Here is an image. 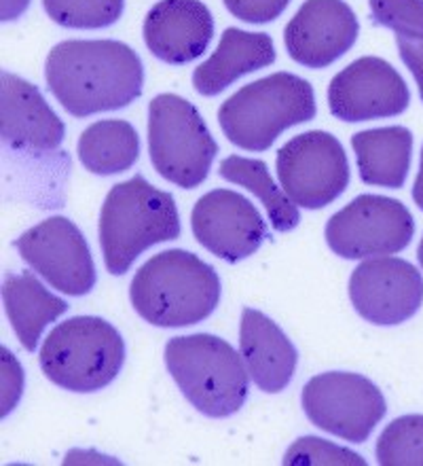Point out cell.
Instances as JSON below:
<instances>
[{
  "mask_svg": "<svg viewBox=\"0 0 423 466\" xmlns=\"http://www.w3.org/2000/svg\"><path fill=\"white\" fill-rule=\"evenodd\" d=\"M49 92L73 116L121 111L145 89L140 56L121 41H62L45 62Z\"/></svg>",
  "mask_w": 423,
  "mask_h": 466,
  "instance_id": "6da1fadb",
  "label": "cell"
},
{
  "mask_svg": "<svg viewBox=\"0 0 423 466\" xmlns=\"http://www.w3.org/2000/svg\"><path fill=\"white\" fill-rule=\"evenodd\" d=\"M220 278L212 265L182 248L161 250L136 271L129 299L153 327L180 329L204 322L220 301Z\"/></svg>",
  "mask_w": 423,
  "mask_h": 466,
  "instance_id": "7a4b0ae2",
  "label": "cell"
},
{
  "mask_svg": "<svg viewBox=\"0 0 423 466\" xmlns=\"http://www.w3.org/2000/svg\"><path fill=\"white\" fill-rule=\"evenodd\" d=\"M178 206L172 193L161 191L136 174L108 191L100 210V248L108 274L123 276L136 258L155 244L180 236Z\"/></svg>",
  "mask_w": 423,
  "mask_h": 466,
  "instance_id": "3957f363",
  "label": "cell"
},
{
  "mask_svg": "<svg viewBox=\"0 0 423 466\" xmlns=\"http://www.w3.org/2000/svg\"><path fill=\"white\" fill-rule=\"evenodd\" d=\"M166 367L178 390L207 418H231L248 400L250 373L242 352L210 333L172 338L166 344Z\"/></svg>",
  "mask_w": 423,
  "mask_h": 466,
  "instance_id": "277c9868",
  "label": "cell"
},
{
  "mask_svg": "<svg viewBox=\"0 0 423 466\" xmlns=\"http://www.w3.org/2000/svg\"><path fill=\"white\" fill-rule=\"evenodd\" d=\"M314 86L292 73H273L239 87L218 108V126L231 145L260 153L288 127L316 116Z\"/></svg>",
  "mask_w": 423,
  "mask_h": 466,
  "instance_id": "5b68a950",
  "label": "cell"
},
{
  "mask_svg": "<svg viewBox=\"0 0 423 466\" xmlns=\"http://www.w3.org/2000/svg\"><path fill=\"white\" fill-rule=\"evenodd\" d=\"M38 365L64 390L97 392L113 384L126 365V341L100 316H75L51 329Z\"/></svg>",
  "mask_w": 423,
  "mask_h": 466,
  "instance_id": "8992f818",
  "label": "cell"
},
{
  "mask_svg": "<svg viewBox=\"0 0 423 466\" xmlns=\"http://www.w3.org/2000/svg\"><path fill=\"white\" fill-rule=\"evenodd\" d=\"M148 155L161 178L180 189H195L210 174L218 142L193 102L159 94L148 105Z\"/></svg>",
  "mask_w": 423,
  "mask_h": 466,
  "instance_id": "52a82bcc",
  "label": "cell"
},
{
  "mask_svg": "<svg viewBox=\"0 0 423 466\" xmlns=\"http://www.w3.org/2000/svg\"><path fill=\"white\" fill-rule=\"evenodd\" d=\"M301 405L317 429L349 443H364L386 418L388 405L379 388L360 373L328 371L303 388Z\"/></svg>",
  "mask_w": 423,
  "mask_h": 466,
  "instance_id": "ba28073f",
  "label": "cell"
},
{
  "mask_svg": "<svg viewBox=\"0 0 423 466\" xmlns=\"http://www.w3.org/2000/svg\"><path fill=\"white\" fill-rule=\"evenodd\" d=\"M277 178L298 208L322 210L347 189L351 170L337 136L311 129L290 138L277 151Z\"/></svg>",
  "mask_w": 423,
  "mask_h": 466,
  "instance_id": "9c48e42d",
  "label": "cell"
},
{
  "mask_svg": "<svg viewBox=\"0 0 423 466\" xmlns=\"http://www.w3.org/2000/svg\"><path fill=\"white\" fill-rule=\"evenodd\" d=\"M413 236L411 210L398 199L373 193L351 199L324 228L328 248L347 261L396 255L411 244Z\"/></svg>",
  "mask_w": 423,
  "mask_h": 466,
  "instance_id": "30bf717a",
  "label": "cell"
},
{
  "mask_svg": "<svg viewBox=\"0 0 423 466\" xmlns=\"http://www.w3.org/2000/svg\"><path fill=\"white\" fill-rule=\"evenodd\" d=\"M13 246L51 289L70 297H85L94 290L97 282L94 255L83 231L70 218H45L24 231Z\"/></svg>",
  "mask_w": 423,
  "mask_h": 466,
  "instance_id": "8fae6325",
  "label": "cell"
},
{
  "mask_svg": "<svg viewBox=\"0 0 423 466\" xmlns=\"http://www.w3.org/2000/svg\"><path fill=\"white\" fill-rule=\"evenodd\" d=\"M349 299L370 325H402L423 303L421 271L405 258L373 257L351 271Z\"/></svg>",
  "mask_w": 423,
  "mask_h": 466,
  "instance_id": "7c38bea8",
  "label": "cell"
},
{
  "mask_svg": "<svg viewBox=\"0 0 423 466\" xmlns=\"http://www.w3.org/2000/svg\"><path fill=\"white\" fill-rule=\"evenodd\" d=\"M411 92L402 75L388 60L364 56L333 76L328 108L347 123L388 119L408 108Z\"/></svg>",
  "mask_w": 423,
  "mask_h": 466,
  "instance_id": "4fadbf2b",
  "label": "cell"
},
{
  "mask_svg": "<svg viewBox=\"0 0 423 466\" xmlns=\"http://www.w3.org/2000/svg\"><path fill=\"white\" fill-rule=\"evenodd\" d=\"M191 229L206 250L227 263L252 257L269 238L257 206L231 189H214L201 196L191 212Z\"/></svg>",
  "mask_w": 423,
  "mask_h": 466,
  "instance_id": "5bb4252c",
  "label": "cell"
},
{
  "mask_svg": "<svg viewBox=\"0 0 423 466\" xmlns=\"http://www.w3.org/2000/svg\"><path fill=\"white\" fill-rule=\"evenodd\" d=\"M360 24L345 0H305L284 28L288 56L305 68L320 70L354 47Z\"/></svg>",
  "mask_w": 423,
  "mask_h": 466,
  "instance_id": "9a60e30c",
  "label": "cell"
},
{
  "mask_svg": "<svg viewBox=\"0 0 423 466\" xmlns=\"http://www.w3.org/2000/svg\"><path fill=\"white\" fill-rule=\"evenodd\" d=\"M66 126L47 105L35 83L3 70L0 75V138L19 153H51L60 148Z\"/></svg>",
  "mask_w": 423,
  "mask_h": 466,
  "instance_id": "2e32d148",
  "label": "cell"
},
{
  "mask_svg": "<svg viewBox=\"0 0 423 466\" xmlns=\"http://www.w3.org/2000/svg\"><path fill=\"white\" fill-rule=\"evenodd\" d=\"M142 35L157 60L182 66L206 54L214 17L201 0H159L146 13Z\"/></svg>",
  "mask_w": 423,
  "mask_h": 466,
  "instance_id": "e0dca14e",
  "label": "cell"
},
{
  "mask_svg": "<svg viewBox=\"0 0 423 466\" xmlns=\"http://www.w3.org/2000/svg\"><path fill=\"white\" fill-rule=\"evenodd\" d=\"M239 352L258 390L277 394L288 388L298 365V352L277 322L252 308L242 309Z\"/></svg>",
  "mask_w": 423,
  "mask_h": 466,
  "instance_id": "ac0fdd59",
  "label": "cell"
},
{
  "mask_svg": "<svg viewBox=\"0 0 423 466\" xmlns=\"http://www.w3.org/2000/svg\"><path fill=\"white\" fill-rule=\"evenodd\" d=\"M276 62V45L265 32L227 28L214 54L193 73V86L201 96L223 94L242 76L271 66Z\"/></svg>",
  "mask_w": 423,
  "mask_h": 466,
  "instance_id": "d6986e66",
  "label": "cell"
},
{
  "mask_svg": "<svg viewBox=\"0 0 423 466\" xmlns=\"http://www.w3.org/2000/svg\"><path fill=\"white\" fill-rule=\"evenodd\" d=\"M3 303L6 319L25 352H35L49 322L57 320L70 309L68 303L45 289L32 271H22V274L9 271L5 276Z\"/></svg>",
  "mask_w": 423,
  "mask_h": 466,
  "instance_id": "ffe728a7",
  "label": "cell"
},
{
  "mask_svg": "<svg viewBox=\"0 0 423 466\" xmlns=\"http://www.w3.org/2000/svg\"><path fill=\"white\" fill-rule=\"evenodd\" d=\"M362 183L386 189L405 187L413 157V134L408 127L388 126L351 136Z\"/></svg>",
  "mask_w": 423,
  "mask_h": 466,
  "instance_id": "44dd1931",
  "label": "cell"
},
{
  "mask_svg": "<svg viewBox=\"0 0 423 466\" xmlns=\"http://www.w3.org/2000/svg\"><path fill=\"white\" fill-rule=\"evenodd\" d=\"M76 153L85 170L97 177H113L138 161L140 136L129 121L102 119L83 129Z\"/></svg>",
  "mask_w": 423,
  "mask_h": 466,
  "instance_id": "7402d4cb",
  "label": "cell"
},
{
  "mask_svg": "<svg viewBox=\"0 0 423 466\" xmlns=\"http://www.w3.org/2000/svg\"><path fill=\"white\" fill-rule=\"evenodd\" d=\"M218 174L220 178L229 180L233 185L244 187L246 191H250L265 206L273 229L286 233L298 228V223H301L298 206L286 196L284 189H279L276 185L263 159L229 155V157H225L218 164Z\"/></svg>",
  "mask_w": 423,
  "mask_h": 466,
  "instance_id": "603a6c76",
  "label": "cell"
},
{
  "mask_svg": "<svg viewBox=\"0 0 423 466\" xmlns=\"http://www.w3.org/2000/svg\"><path fill=\"white\" fill-rule=\"evenodd\" d=\"M379 466H423V416L396 418L377 439Z\"/></svg>",
  "mask_w": 423,
  "mask_h": 466,
  "instance_id": "cb8c5ba5",
  "label": "cell"
},
{
  "mask_svg": "<svg viewBox=\"0 0 423 466\" xmlns=\"http://www.w3.org/2000/svg\"><path fill=\"white\" fill-rule=\"evenodd\" d=\"M51 22L73 30H100L116 24L126 0H43Z\"/></svg>",
  "mask_w": 423,
  "mask_h": 466,
  "instance_id": "d4e9b609",
  "label": "cell"
},
{
  "mask_svg": "<svg viewBox=\"0 0 423 466\" xmlns=\"http://www.w3.org/2000/svg\"><path fill=\"white\" fill-rule=\"evenodd\" d=\"M373 22L408 41H423V0H368Z\"/></svg>",
  "mask_w": 423,
  "mask_h": 466,
  "instance_id": "484cf974",
  "label": "cell"
},
{
  "mask_svg": "<svg viewBox=\"0 0 423 466\" xmlns=\"http://www.w3.org/2000/svg\"><path fill=\"white\" fill-rule=\"evenodd\" d=\"M286 466H330V464H358L367 466V461L356 451L330 443L320 437H303L295 441L284 454Z\"/></svg>",
  "mask_w": 423,
  "mask_h": 466,
  "instance_id": "4316f807",
  "label": "cell"
},
{
  "mask_svg": "<svg viewBox=\"0 0 423 466\" xmlns=\"http://www.w3.org/2000/svg\"><path fill=\"white\" fill-rule=\"evenodd\" d=\"M233 17L246 24H269L288 9L290 0H223Z\"/></svg>",
  "mask_w": 423,
  "mask_h": 466,
  "instance_id": "83f0119b",
  "label": "cell"
},
{
  "mask_svg": "<svg viewBox=\"0 0 423 466\" xmlns=\"http://www.w3.org/2000/svg\"><path fill=\"white\" fill-rule=\"evenodd\" d=\"M24 390V371L15 356L3 348V418L15 410Z\"/></svg>",
  "mask_w": 423,
  "mask_h": 466,
  "instance_id": "f1b7e54d",
  "label": "cell"
},
{
  "mask_svg": "<svg viewBox=\"0 0 423 466\" xmlns=\"http://www.w3.org/2000/svg\"><path fill=\"white\" fill-rule=\"evenodd\" d=\"M396 45H398V54L405 62V66L411 70L415 83L419 87V96L423 102V41H408V38L396 36Z\"/></svg>",
  "mask_w": 423,
  "mask_h": 466,
  "instance_id": "f546056e",
  "label": "cell"
},
{
  "mask_svg": "<svg viewBox=\"0 0 423 466\" xmlns=\"http://www.w3.org/2000/svg\"><path fill=\"white\" fill-rule=\"evenodd\" d=\"M30 0H0V19L3 22H15L28 11Z\"/></svg>",
  "mask_w": 423,
  "mask_h": 466,
  "instance_id": "4dcf8cb0",
  "label": "cell"
},
{
  "mask_svg": "<svg viewBox=\"0 0 423 466\" xmlns=\"http://www.w3.org/2000/svg\"><path fill=\"white\" fill-rule=\"evenodd\" d=\"M413 199L418 204V208L423 212V147H421V161H419V172L413 185Z\"/></svg>",
  "mask_w": 423,
  "mask_h": 466,
  "instance_id": "1f68e13d",
  "label": "cell"
},
{
  "mask_svg": "<svg viewBox=\"0 0 423 466\" xmlns=\"http://www.w3.org/2000/svg\"><path fill=\"white\" fill-rule=\"evenodd\" d=\"M418 261H419L421 269H423V236H421V242H419V246H418Z\"/></svg>",
  "mask_w": 423,
  "mask_h": 466,
  "instance_id": "d6a6232c",
  "label": "cell"
}]
</instances>
